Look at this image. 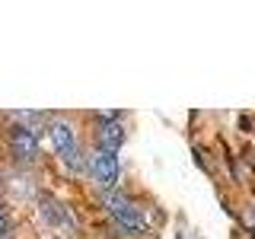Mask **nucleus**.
Returning <instances> with one entry per match:
<instances>
[{
  "label": "nucleus",
  "instance_id": "obj_4",
  "mask_svg": "<svg viewBox=\"0 0 255 239\" xmlns=\"http://www.w3.org/2000/svg\"><path fill=\"white\" fill-rule=\"evenodd\" d=\"M6 143H10V153L19 159V163H32V159L38 156V131L32 124H16V127H10V137H6Z\"/></svg>",
  "mask_w": 255,
  "mask_h": 239
},
{
  "label": "nucleus",
  "instance_id": "obj_6",
  "mask_svg": "<svg viewBox=\"0 0 255 239\" xmlns=\"http://www.w3.org/2000/svg\"><path fill=\"white\" fill-rule=\"evenodd\" d=\"M10 230H13V217L3 204H0V239H10Z\"/></svg>",
  "mask_w": 255,
  "mask_h": 239
},
{
  "label": "nucleus",
  "instance_id": "obj_2",
  "mask_svg": "<svg viewBox=\"0 0 255 239\" xmlns=\"http://www.w3.org/2000/svg\"><path fill=\"white\" fill-rule=\"evenodd\" d=\"M106 211L112 214V220L125 230V233H143L147 230V220H143L140 207L131 201V198L118 195V191H106Z\"/></svg>",
  "mask_w": 255,
  "mask_h": 239
},
{
  "label": "nucleus",
  "instance_id": "obj_5",
  "mask_svg": "<svg viewBox=\"0 0 255 239\" xmlns=\"http://www.w3.org/2000/svg\"><path fill=\"white\" fill-rule=\"evenodd\" d=\"M125 143V131L122 124L115 121V115H102V124L96 127V150H109V153H118V147Z\"/></svg>",
  "mask_w": 255,
  "mask_h": 239
},
{
  "label": "nucleus",
  "instance_id": "obj_1",
  "mask_svg": "<svg viewBox=\"0 0 255 239\" xmlns=\"http://www.w3.org/2000/svg\"><path fill=\"white\" fill-rule=\"evenodd\" d=\"M48 137H51V147L54 153L61 156V163L67 166L70 172H80L83 169V150H80V134L70 118H54L48 124Z\"/></svg>",
  "mask_w": 255,
  "mask_h": 239
},
{
  "label": "nucleus",
  "instance_id": "obj_3",
  "mask_svg": "<svg viewBox=\"0 0 255 239\" xmlns=\"http://www.w3.org/2000/svg\"><path fill=\"white\" fill-rule=\"evenodd\" d=\"M86 169H90L93 182L99 188L112 191L118 185V175H122V163H118V153H109V150H93L90 159H86Z\"/></svg>",
  "mask_w": 255,
  "mask_h": 239
}]
</instances>
